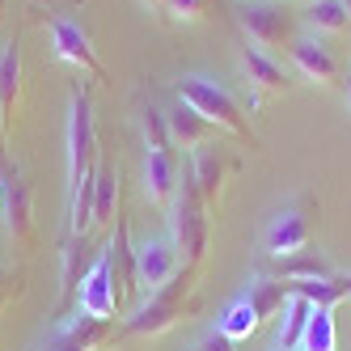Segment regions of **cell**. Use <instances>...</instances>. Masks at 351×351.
<instances>
[{"mask_svg":"<svg viewBox=\"0 0 351 351\" xmlns=\"http://www.w3.org/2000/svg\"><path fill=\"white\" fill-rule=\"evenodd\" d=\"M178 102L195 106L216 132L233 136V140H241L250 148H258V136H254V128H250V119H245V106L224 85H216L212 77H199V72H195V77H182L178 81Z\"/></svg>","mask_w":351,"mask_h":351,"instance_id":"obj_1","label":"cell"},{"mask_svg":"<svg viewBox=\"0 0 351 351\" xmlns=\"http://www.w3.org/2000/svg\"><path fill=\"white\" fill-rule=\"evenodd\" d=\"M165 212H169V241L178 245L182 263L195 271L199 263H204V254H208V229H212V224H208V204H204V195H199L191 169L178 178Z\"/></svg>","mask_w":351,"mask_h":351,"instance_id":"obj_2","label":"cell"},{"mask_svg":"<svg viewBox=\"0 0 351 351\" xmlns=\"http://www.w3.org/2000/svg\"><path fill=\"white\" fill-rule=\"evenodd\" d=\"M186 296H191V267H182V275H173L165 288H157L144 305H136L123 317L119 339H157V335L173 330L182 322V309L191 305Z\"/></svg>","mask_w":351,"mask_h":351,"instance_id":"obj_3","label":"cell"},{"mask_svg":"<svg viewBox=\"0 0 351 351\" xmlns=\"http://www.w3.org/2000/svg\"><path fill=\"white\" fill-rule=\"evenodd\" d=\"M97 169V132H93V102L85 89L68 97V191L93 178Z\"/></svg>","mask_w":351,"mask_h":351,"instance_id":"obj_4","label":"cell"},{"mask_svg":"<svg viewBox=\"0 0 351 351\" xmlns=\"http://www.w3.org/2000/svg\"><path fill=\"white\" fill-rule=\"evenodd\" d=\"M237 26L254 47L271 51V47H288L296 38V13L288 5H280V0H241Z\"/></svg>","mask_w":351,"mask_h":351,"instance_id":"obj_5","label":"cell"},{"mask_svg":"<svg viewBox=\"0 0 351 351\" xmlns=\"http://www.w3.org/2000/svg\"><path fill=\"white\" fill-rule=\"evenodd\" d=\"M47 34H51V56L60 64L85 72V77H93V81H106V68H102V60H97V51H93V38L77 26V21L47 17Z\"/></svg>","mask_w":351,"mask_h":351,"instance_id":"obj_6","label":"cell"},{"mask_svg":"<svg viewBox=\"0 0 351 351\" xmlns=\"http://www.w3.org/2000/svg\"><path fill=\"white\" fill-rule=\"evenodd\" d=\"M313 241V224L305 216V199H296V204L280 208L271 220H267V229H263V250L271 258H288V254H300V250H309Z\"/></svg>","mask_w":351,"mask_h":351,"instance_id":"obj_7","label":"cell"},{"mask_svg":"<svg viewBox=\"0 0 351 351\" xmlns=\"http://www.w3.org/2000/svg\"><path fill=\"white\" fill-rule=\"evenodd\" d=\"M77 313L97 317V322H114L119 317V296H114V275H110V254H106V250L81 275V284H77Z\"/></svg>","mask_w":351,"mask_h":351,"instance_id":"obj_8","label":"cell"},{"mask_svg":"<svg viewBox=\"0 0 351 351\" xmlns=\"http://www.w3.org/2000/svg\"><path fill=\"white\" fill-rule=\"evenodd\" d=\"M182 254H178V245H173L169 237H144L136 241V284L140 292L153 296L157 288H165L173 275H182Z\"/></svg>","mask_w":351,"mask_h":351,"instance_id":"obj_9","label":"cell"},{"mask_svg":"<svg viewBox=\"0 0 351 351\" xmlns=\"http://www.w3.org/2000/svg\"><path fill=\"white\" fill-rule=\"evenodd\" d=\"M288 60H292V68H296L309 85H322V89L343 85V68H339L335 51H330V47H326L317 34H296V38L288 43Z\"/></svg>","mask_w":351,"mask_h":351,"instance_id":"obj_10","label":"cell"},{"mask_svg":"<svg viewBox=\"0 0 351 351\" xmlns=\"http://www.w3.org/2000/svg\"><path fill=\"white\" fill-rule=\"evenodd\" d=\"M110 254V275H114V296H119V309L132 305V296L140 292L136 284V245H132V233H128V220H114V237L106 245Z\"/></svg>","mask_w":351,"mask_h":351,"instance_id":"obj_11","label":"cell"},{"mask_svg":"<svg viewBox=\"0 0 351 351\" xmlns=\"http://www.w3.org/2000/svg\"><path fill=\"white\" fill-rule=\"evenodd\" d=\"M191 178L204 195V204L216 208L224 195V178H229V157H224V144H204L191 153Z\"/></svg>","mask_w":351,"mask_h":351,"instance_id":"obj_12","label":"cell"},{"mask_svg":"<svg viewBox=\"0 0 351 351\" xmlns=\"http://www.w3.org/2000/svg\"><path fill=\"white\" fill-rule=\"evenodd\" d=\"M5 229H9V241L13 245H30L34 241V208H30V186L26 178L13 169L9 173V186H5Z\"/></svg>","mask_w":351,"mask_h":351,"instance_id":"obj_13","label":"cell"},{"mask_svg":"<svg viewBox=\"0 0 351 351\" xmlns=\"http://www.w3.org/2000/svg\"><path fill=\"white\" fill-rule=\"evenodd\" d=\"M165 123H169V144H178L182 153H195V148H204V144H216V128L199 114L195 106L186 102H173V110H165Z\"/></svg>","mask_w":351,"mask_h":351,"instance_id":"obj_14","label":"cell"},{"mask_svg":"<svg viewBox=\"0 0 351 351\" xmlns=\"http://www.w3.org/2000/svg\"><path fill=\"white\" fill-rule=\"evenodd\" d=\"M173 186H178V165L169 148H144V199L157 208H169Z\"/></svg>","mask_w":351,"mask_h":351,"instance_id":"obj_15","label":"cell"},{"mask_svg":"<svg viewBox=\"0 0 351 351\" xmlns=\"http://www.w3.org/2000/svg\"><path fill=\"white\" fill-rule=\"evenodd\" d=\"M241 72H245V81L254 93H284L292 81H288V72L280 60H271V51H263V47H241Z\"/></svg>","mask_w":351,"mask_h":351,"instance_id":"obj_16","label":"cell"},{"mask_svg":"<svg viewBox=\"0 0 351 351\" xmlns=\"http://www.w3.org/2000/svg\"><path fill=\"white\" fill-rule=\"evenodd\" d=\"M106 339H114V326L110 322H97V317L77 313V317L60 322L51 351H93V347H102Z\"/></svg>","mask_w":351,"mask_h":351,"instance_id":"obj_17","label":"cell"},{"mask_svg":"<svg viewBox=\"0 0 351 351\" xmlns=\"http://www.w3.org/2000/svg\"><path fill=\"white\" fill-rule=\"evenodd\" d=\"M250 305H254V313H258V322H267V317H275L284 305H288V280H280V275H254V280L245 284V292H241Z\"/></svg>","mask_w":351,"mask_h":351,"instance_id":"obj_18","label":"cell"},{"mask_svg":"<svg viewBox=\"0 0 351 351\" xmlns=\"http://www.w3.org/2000/svg\"><path fill=\"white\" fill-rule=\"evenodd\" d=\"M309 313L313 305L309 300H300V296H288V305L280 309V326H275V351H296L300 339H305V326H309Z\"/></svg>","mask_w":351,"mask_h":351,"instance_id":"obj_19","label":"cell"},{"mask_svg":"<svg viewBox=\"0 0 351 351\" xmlns=\"http://www.w3.org/2000/svg\"><path fill=\"white\" fill-rule=\"evenodd\" d=\"M119 216V173L97 161L93 169V229H106Z\"/></svg>","mask_w":351,"mask_h":351,"instance_id":"obj_20","label":"cell"},{"mask_svg":"<svg viewBox=\"0 0 351 351\" xmlns=\"http://www.w3.org/2000/svg\"><path fill=\"white\" fill-rule=\"evenodd\" d=\"M300 21L313 30V34H347L351 30V17L343 9V0H309L305 13H300Z\"/></svg>","mask_w":351,"mask_h":351,"instance_id":"obj_21","label":"cell"},{"mask_svg":"<svg viewBox=\"0 0 351 351\" xmlns=\"http://www.w3.org/2000/svg\"><path fill=\"white\" fill-rule=\"evenodd\" d=\"M275 271H280V280H330L335 267L326 263L317 250H300V254H288V258H275Z\"/></svg>","mask_w":351,"mask_h":351,"instance_id":"obj_22","label":"cell"},{"mask_svg":"<svg viewBox=\"0 0 351 351\" xmlns=\"http://www.w3.org/2000/svg\"><path fill=\"white\" fill-rule=\"evenodd\" d=\"M216 326H220V330L224 335H229L233 343H241V339H250V335H254L258 330V313H254V305H250V300L245 296H233L229 300V305H224L220 309V317H216Z\"/></svg>","mask_w":351,"mask_h":351,"instance_id":"obj_23","label":"cell"},{"mask_svg":"<svg viewBox=\"0 0 351 351\" xmlns=\"http://www.w3.org/2000/svg\"><path fill=\"white\" fill-rule=\"evenodd\" d=\"M288 292L300 296V300H309V305H317V309H335L339 300H347L343 275H330V280H292Z\"/></svg>","mask_w":351,"mask_h":351,"instance_id":"obj_24","label":"cell"},{"mask_svg":"<svg viewBox=\"0 0 351 351\" xmlns=\"http://www.w3.org/2000/svg\"><path fill=\"white\" fill-rule=\"evenodd\" d=\"M339 347V330H335V309H317L309 313V326H305V339H300L296 351H335Z\"/></svg>","mask_w":351,"mask_h":351,"instance_id":"obj_25","label":"cell"},{"mask_svg":"<svg viewBox=\"0 0 351 351\" xmlns=\"http://www.w3.org/2000/svg\"><path fill=\"white\" fill-rule=\"evenodd\" d=\"M21 97V51L13 43L0 47V106L13 110Z\"/></svg>","mask_w":351,"mask_h":351,"instance_id":"obj_26","label":"cell"},{"mask_svg":"<svg viewBox=\"0 0 351 351\" xmlns=\"http://www.w3.org/2000/svg\"><path fill=\"white\" fill-rule=\"evenodd\" d=\"M140 132H144V148H169V123H165V110L144 106V110H140Z\"/></svg>","mask_w":351,"mask_h":351,"instance_id":"obj_27","label":"cell"},{"mask_svg":"<svg viewBox=\"0 0 351 351\" xmlns=\"http://www.w3.org/2000/svg\"><path fill=\"white\" fill-rule=\"evenodd\" d=\"M169 21H182V26H195V21L208 17V0H165L161 9Z\"/></svg>","mask_w":351,"mask_h":351,"instance_id":"obj_28","label":"cell"},{"mask_svg":"<svg viewBox=\"0 0 351 351\" xmlns=\"http://www.w3.org/2000/svg\"><path fill=\"white\" fill-rule=\"evenodd\" d=\"M195 351H237V347H233V339L224 335L220 326H212V330H204V339L195 343Z\"/></svg>","mask_w":351,"mask_h":351,"instance_id":"obj_29","label":"cell"},{"mask_svg":"<svg viewBox=\"0 0 351 351\" xmlns=\"http://www.w3.org/2000/svg\"><path fill=\"white\" fill-rule=\"evenodd\" d=\"M5 128H9V110L0 106V169H9V165H5Z\"/></svg>","mask_w":351,"mask_h":351,"instance_id":"obj_30","label":"cell"},{"mask_svg":"<svg viewBox=\"0 0 351 351\" xmlns=\"http://www.w3.org/2000/svg\"><path fill=\"white\" fill-rule=\"evenodd\" d=\"M140 5H144L148 13H161V9H165V0H140Z\"/></svg>","mask_w":351,"mask_h":351,"instance_id":"obj_31","label":"cell"},{"mask_svg":"<svg viewBox=\"0 0 351 351\" xmlns=\"http://www.w3.org/2000/svg\"><path fill=\"white\" fill-rule=\"evenodd\" d=\"M343 97H347V106H351V72L343 77Z\"/></svg>","mask_w":351,"mask_h":351,"instance_id":"obj_32","label":"cell"},{"mask_svg":"<svg viewBox=\"0 0 351 351\" xmlns=\"http://www.w3.org/2000/svg\"><path fill=\"white\" fill-rule=\"evenodd\" d=\"M343 288H347V296H351V275H343Z\"/></svg>","mask_w":351,"mask_h":351,"instance_id":"obj_33","label":"cell"},{"mask_svg":"<svg viewBox=\"0 0 351 351\" xmlns=\"http://www.w3.org/2000/svg\"><path fill=\"white\" fill-rule=\"evenodd\" d=\"M343 9H347V17H351V0H343Z\"/></svg>","mask_w":351,"mask_h":351,"instance_id":"obj_34","label":"cell"},{"mask_svg":"<svg viewBox=\"0 0 351 351\" xmlns=\"http://www.w3.org/2000/svg\"><path fill=\"white\" fill-rule=\"evenodd\" d=\"M280 5H292V0H280ZM300 5H309V0H300Z\"/></svg>","mask_w":351,"mask_h":351,"instance_id":"obj_35","label":"cell"},{"mask_svg":"<svg viewBox=\"0 0 351 351\" xmlns=\"http://www.w3.org/2000/svg\"><path fill=\"white\" fill-rule=\"evenodd\" d=\"M0 204H5V186H0Z\"/></svg>","mask_w":351,"mask_h":351,"instance_id":"obj_36","label":"cell"},{"mask_svg":"<svg viewBox=\"0 0 351 351\" xmlns=\"http://www.w3.org/2000/svg\"><path fill=\"white\" fill-rule=\"evenodd\" d=\"M271 351H275V347H271Z\"/></svg>","mask_w":351,"mask_h":351,"instance_id":"obj_37","label":"cell"}]
</instances>
